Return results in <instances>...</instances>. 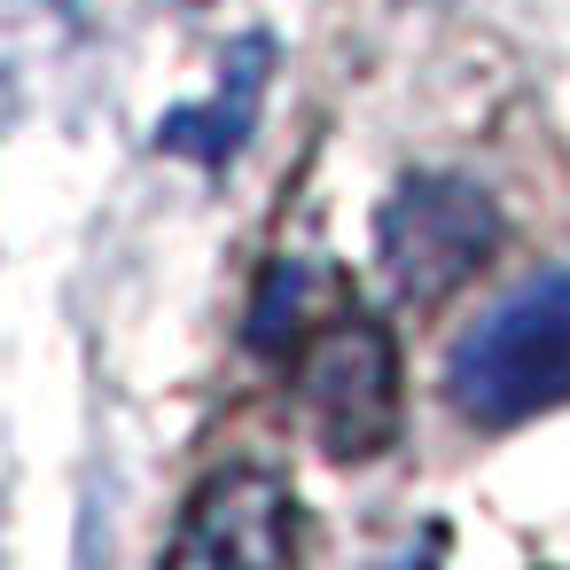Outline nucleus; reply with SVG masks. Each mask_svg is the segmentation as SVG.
<instances>
[{
	"mask_svg": "<svg viewBox=\"0 0 570 570\" xmlns=\"http://www.w3.org/2000/svg\"><path fill=\"white\" fill-rule=\"evenodd\" d=\"M445 399L484 430H508V422L570 399V274H539L515 297H500L453 344Z\"/></svg>",
	"mask_w": 570,
	"mask_h": 570,
	"instance_id": "obj_1",
	"label": "nucleus"
},
{
	"mask_svg": "<svg viewBox=\"0 0 570 570\" xmlns=\"http://www.w3.org/2000/svg\"><path fill=\"white\" fill-rule=\"evenodd\" d=\"M297 414L328 461H375L399 438V344L367 313H328L297 352Z\"/></svg>",
	"mask_w": 570,
	"mask_h": 570,
	"instance_id": "obj_2",
	"label": "nucleus"
},
{
	"mask_svg": "<svg viewBox=\"0 0 570 570\" xmlns=\"http://www.w3.org/2000/svg\"><path fill=\"white\" fill-rule=\"evenodd\" d=\"M500 204L461 180V173H414L399 180V196L383 204V274L406 305H445L453 289H469L492 258H500Z\"/></svg>",
	"mask_w": 570,
	"mask_h": 570,
	"instance_id": "obj_3",
	"label": "nucleus"
},
{
	"mask_svg": "<svg viewBox=\"0 0 570 570\" xmlns=\"http://www.w3.org/2000/svg\"><path fill=\"white\" fill-rule=\"evenodd\" d=\"M173 562H243V570H282L297 562V508L274 469H219L196 500L188 523L173 531Z\"/></svg>",
	"mask_w": 570,
	"mask_h": 570,
	"instance_id": "obj_4",
	"label": "nucleus"
},
{
	"mask_svg": "<svg viewBox=\"0 0 570 570\" xmlns=\"http://www.w3.org/2000/svg\"><path fill=\"white\" fill-rule=\"evenodd\" d=\"M266 63H274V48H266L258 32H250L243 48H227L219 102H204V110H173V118L157 126V149H173V157H196V165H227V157L250 141V126H258Z\"/></svg>",
	"mask_w": 570,
	"mask_h": 570,
	"instance_id": "obj_5",
	"label": "nucleus"
},
{
	"mask_svg": "<svg viewBox=\"0 0 570 570\" xmlns=\"http://www.w3.org/2000/svg\"><path fill=\"white\" fill-rule=\"evenodd\" d=\"M336 313V274L321 258H282L266 282H258V305H250V352L258 360H289L305 352V336Z\"/></svg>",
	"mask_w": 570,
	"mask_h": 570,
	"instance_id": "obj_6",
	"label": "nucleus"
},
{
	"mask_svg": "<svg viewBox=\"0 0 570 570\" xmlns=\"http://www.w3.org/2000/svg\"><path fill=\"white\" fill-rule=\"evenodd\" d=\"M0 126H9V71H0Z\"/></svg>",
	"mask_w": 570,
	"mask_h": 570,
	"instance_id": "obj_7",
	"label": "nucleus"
}]
</instances>
